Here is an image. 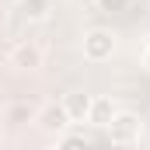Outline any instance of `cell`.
<instances>
[{"mask_svg": "<svg viewBox=\"0 0 150 150\" xmlns=\"http://www.w3.org/2000/svg\"><path fill=\"white\" fill-rule=\"evenodd\" d=\"M115 49H119V35H115L112 28H87V32L80 35V52H84V59H91V63L112 59Z\"/></svg>", "mask_w": 150, "mask_h": 150, "instance_id": "6da1fadb", "label": "cell"}, {"mask_svg": "<svg viewBox=\"0 0 150 150\" xmlns=\"http://www.w3.org/2000/svg\"><path fill=\"white\" fill-rule=\"evenodd\" d=\"M105 133H108V140L119 143V147L140 143V136H143V119L136 112H129V108H119V112L112 115V122L105 126Z\"/></svg>", "mask_w": 150, "mask_h": 150, "instance_id": "7a4b0ae2", "label": "cell"}, {"mask_svg": "<svg viewBox=\"0 0 150 150\" xmlns=\"http://www.w3.org/2000/svg\"><path fill=\"white\" fill-rule=\"evenodd\" d=\"M63 112L70 122H87L91 119V105H94V94H87V91H70V94H63Z\"/></svg>", "mask_w": 150, "mask_h": 150, "instance_id": "3957f363", "label": "cell"}, {"mask_svg": "<svg viewBox=\"0 0 150 150\" xmlns=\"http://www.w3.org/2000/svg\"><path fill=\"white\" fill-rule=\"evenodd\" d=\"M14 11H18V18L28 21V25H45L56 7H52V0H18Z\"/></svg>", "mask_w": 150, "mask_h": 150, "instance_id": "277c9868", "label": "cell"}, {"mask_svg": "<svg viewBox=\"0 0 150 150\" xmlns=\"http://www.w3.org/2000/svg\"><path fill=\"white\" fill-rule=\"evenodd\" d=\"M11 63L18 70H38L42 67V49H38L35 42H18L11 49Z\"/></svg>", "mask_w": 150, "mask_h": 150, "instance_id": "5b68a950", "label": "cell"}, {"mask_svg": "<svg viewBox=\"0 0 150 150\" xmlns=\"http://www.w3.org/2000/svg\"><path fill=\"white\" fill-rule=\"evenodd\" d=\"M38 129H45V133H67L70 129V119L63 112V105H45L42 112H38Z\"/></svg>", "mask_w": 150, "mask_h": 150, "instance_id": "8992f818", "label": "cell"}, {"mask_svg": "<svg viewBox=\"0 0 150 150\" xmlns=\"http://www.w3.org/2000/svg\"><path fill=\"white\" fill-rule=\"evenodd\" d=\"M115 112H119V108L112 105V98H94V105H91V119H87V122H94V126L105 129V126L112 122Z\"/></svg>", "mask_w": 150, "mask_h": 150, "instance_id": "52a82bcc", "label": "cell"}, {"mask_svg": "<svg viewBox=\"0 0 150 150\" xmlns=\"http://www.w3.org/2000/svg\"><path fill=\"white\" fill-rule=\"evenodd\" d=\"M129 4H133V0H98V7L108 11V14H112V11H126Z\"/></svg>", "mask_w": 150, "mask_h": 150, "instance_id": "ba28073f", "label": "cell"}, {"mask_svg": "<svg viewBox=\"0 0 150 150\" xmlns=\"http://www.w3.org/2000/svg\"><path fill=\"white\" fill-rule=\"evenodd\" d=\"M0 140H4V129H0Z\"/></svg>", "mask_w": 150, "mask_h": 150, "instance_id": "9c48e42d", "label": "cell"}]
</instances>
